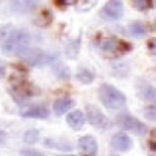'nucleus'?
Wrapping results in <instances>:
<instances>
[{"instance_id": "obj_1", "label": "nucleus", "mask_w": 156, "mask_h": 156, "mask_svg": "<svg viewBox=\"0 0 156 156\" xmlns=\"http://www.w3.org/2000/svg\"><path fill=\"white\" fill-rule=\"evenodd\" d=\"M30 41V34L26 29L13 30L2 44V54L5 55H21Z\"/></svg>"}, {"instance_id": "obj_2", "label": "nucleus", "mask_w": 156, "mask_h": 156, "mask_svg": "<svg viewBox=\"0 0 156 156\" xmlns=\"http://www.w3.org/2000/svg\"><path fill=\"white\" fill-rule=\"evenodd\" d=\"M99 99L102 105L110 110L121 108L127 101L126 95L111 84H102L99 88Z\"/></svg>"}, {"instance_id": "obj_3", "label": "nucleus", "mask_w": 156, "mask_h": 156, "mask_svg": "<svg viewBox=\"0 0 156 156\" xmlns=\"http://www.w3.org/2000/svg\"><path fill=\"white\" fill-rule=\"evenodd\" d=\"M20 56L32 66H44L55 61L56 58L55 54H50L39 49H26Z\"/></svg>"}, {"instance_id": "obj_4", "label": "nucleus", "mask_w": 156, "mask_h": 156, "mask_svg": "<svg viewBox=\"0 0 156 156\" xmlns=\"http://www.w3.org/2000/svg\"><path fill=\"white\" fill-rule=\"evenodd\" d=\"M116 123L122 129L133 132L136 135H144L147 132V126L145 123L129 115H119L116 118Z\"/></svg>"}, {"instance_id": "obj_5", "label": "nucleus", "mask_w": 156, "mask_h": 156, "mask_svg": "<svg viewBox=\"0 0 156 156\" xmlns=\"http://www.w3.org/2000/svg\"><path fill=\"white\" fill-rule=\"evenodd\" d=\"M85 112H87V118L88 122L99 128V129H106L110 127V121L108 118L102 113V111L95 106V105H87L85 107Z\"/></svg>"}, {"instance_id": "obj_6", "label": "nucleus", "mask_w": 156, "mask_h": 156, "mask_svg": "<svg viewBox=\"0 0 156 156\" xmlns=\"http://www.w3.org/2000/svg\"><path fill=\"white\" fill-rule=\"evenodd\" d=\"M100 15L108 21L119 20L123 15V2L121 0H108L102 7Z\"/></svg>"}, {"instance_id": "obj_7", "label": "nucleus", "mask_w": 156, "mask_h": 156, "mask_svg": "<svg viewBox=\"0 0 156 156\" xmlns=\"http://www.w3.org/2000/svg\"><path fill=\"white\" fill-rule=\"evenodd\" d=\"M101 49L113 54H121V52L123 54L130 50V45L123 40H119L116 37H110V38H105L101 41Z\"/></svg>"}, {"instance_id": "obj_8", "label": "nucleus", "mask_w": 156, "mask_h": 156, "mask_svg": "<svg viewBox=\"0 0 156 156\" xmlns=\"http://www.w3.org/2000/svg\"><path fill=\"white\" fill-rule=\"evenodd\" d=\"M9 4L16 13H29L38 7L39 0H9Z\"/></svg>"}, {"instance_id": "obj_9", "label": "nucleus", "mask_w": 156, "mask_h": 156, "mask_svg": "<svg viewBox=\"0 0 156 156\" xmlns=\"http://www.w3.org/2000/svg\"><path fill=\"white\" fill-rule=\"evenodd\" d=\"M111 145L115 150L117 151H122V152H127L133 147V141L130 139L129 135H127L123 132L116 133L112 139H111Z\"/></svg>"}, {"instance_id": "obj_10", "label": "nucleus", "mask_w": 156, "mask_h": 156, "mask_svg": "<svg viewBox=\"0 0 156 156\" xmlns=\"http://www.w3.org/2000/svg\"><path fill=\"white\" fill-rule=\"evenodd\" d=\"M78 147H79L80 151H83V152H85L88 155H93V156H95V154L99 150L98 141L91 135L80 136L79 140H78Z\"/></svg>"}, {"instance_id": "obj_11", "label": "nucleus", "mask_w": 156, "mask_h": 156, "mask_svg": "<svg viewBox=\"0 0 156 156\" xmlns=\"http://www.w3.org/2000/svg\"><path fill=\"white\" fill-rule=\"evenodd\" d=\"M136 90H138V95L143 100H145L150 104H156V88L155 87H152L145 82H141L138 85Z\"/></svg>"}, {"instance_id": "obj_12", "label": "nucleus", "mask_w": 156, "mask_h": 156, "mask_svg": "<svg viewBox=\"0 0 156 156\" xmlns=\"http://www.w3.org/2000/svg\"><path fill=\"white\" fill-rule=\"evenodd\" d=\"M49 110L44 105H35L33 107H29L21 112L22 117L27 118H48L49 117Z\"/></svg>"}, {"instance_id": "obj_13", "label": "nucleus", "mask_w": 156, "mask_h": 156, "mask_svg": "<svg viewBox=\"0 0 156 156\" xmlns=\"http://www.w3.org/2000/svg\"><path fill=\"white\" fill-rule=\"evenodd\" d=\"M66 122H67V124H68L72 129L79 130V129L84 126L85 116H84V113H83L80 110H74L73 112H71V113L67 115Z\"/></svg>"}, {"instance_id": "obj_14", "label": "nucleus", "mask_w": 156, "mask_h": 156, "mask_svg": "<svg viewBox=\"0 0 156 156\" xmlns=\"http://www.w3.org/2000/svg\"><path fill=\"white\" fill-rule=\"evenodd\" d=\"M73 105H74V101H73L71 98L65 96V98H60V99L55 100L52 108H54L55 115L62 116V115L66 113L68 110H71V108L73 107Z\"/></svg>"}, {"instance_id": "obj_15", "label": "nucleus", "mask_w": 156, "mask_h": 156, "mask_svg": "<svg viewBox=\"0 0 156 156\" xmlns=\"http://www.w3.org/2000/svg\"><path fill=\"white\" fill-rule=\"evenodd\" d=\"M79 49H80V38H76L73 40H71L67 45H66V49H65V54L68 58H76L78 52H79Z\"/></svg>"}, {"instance_id": "obj_16", "label": "nucleus", "mask_w": 156, "mask_h": 156, "mask_svg": "<svg viewBox=\"0 0 156 156\" xmlns=\"http://www.w3.org/2000/svg\"><path fill=\"white\" fill-rule=\"evenodd\" d=\"M44 146L46 147H51V149H56L58 151H71L72 150V145L67 141H56L52 139H45L43 143Z\"/></svg>"}, {"instance_id": "obj_17", "label": "nucleus", "mask_w": 156, "mask_h": 156, "mask_svg": "<svg viewBox=\"0 0 156 156\" xmlns=\"http://www.w3.org/2000/svg\"><path fill=\"white\" fill-rule=\"evenodd\" d=\"M76 78L78 82L83 84H90L95 79V74L88 68H79L78 72L76 73Z\"/></svg>"}, {"instance_id": "obj_18", "label": "nucleus", "mask_w": 156, "mask_h": 156, "mask_svg": "<svg viewBox=\"0 0 156 156\" xmlns=\"http://www.w3.org/2000/svg\"><path fill=\"white\" fill-rule=\"evenodd\" d=\"M129 32H130V34H133L135 37H141L147 33V27L145 26V23L135 21L129 24Z\"/></svg>"}, {"instance_id": "obj_19", "label": "nucleus", "mask_w": 156, "mask_h": 156, "mask_svg": "<svg viewBox=\"0 0 156 156\" xmlns=\"http://www.w3.org/2000/svg\"><path fill=\"white\" fill-rule=\"evenodd\" d=\"M23 140L27 144H34L39 140V130L38 129H29L24 132L23 134Z\"/></svg>"}, {"instance_id": "obj_20", "label": "nucleus", "mask_w": 156, "mask_h": 156, "mask_svg": "<svg viewBox=\"0 0 156 156\" xmlns=\"http://www.w3.org/2000/svg\"><path fill=\"white\" fill-rule=\"evenodd\" d=\"M132 4H133V6H134L136 10H139V11L149 10V9H151V6H152L151 0H132Z\"/></svg>"}, {"instance_id": "obj_21", "label": "nucleus", "mask_w": 156, "mask_h": 156, "mask_svg": "<svg viewBox=\"0 0 156 156\" xmlns=\"http://www.w3.org/2000/svg\"><path fill=\"white\" fill-rule=\"evenodd\" d=\"M55 72H56V74H57V77L60 79H68L69 78V71L65 66L63 67L62 66H57L56 69H55Z\"/></svg>"}, {"instance_id": "obj_22", "label": "nucleus", "mask_w": 156, "mask_h": 156, "mask_svg": "<svg viewBox=\"0 0 156 156\" xmlns=\"http://www.w3.org/2000/svg\"><path fill=\"white\" fill-rule=\"evenodd\" d=\"M98 2V0H80V2L78 4V9L79 10H89L93 6H95Z\"/></svg>"}, {"instance_id": "obj_23", "label": "nucleus", "mask_w": 156, "mask_h": 156, "mask_svg": "<svg viewBox=\"0 0 156 156\" xmlns=\"http://www.w3.org/2000/svg\"><path fill=\"white\" fill-rule=\"evenodd\" d=\"M20 152L22 156H46L39 150H34V149H22Z\"/></svg>"}, {"instance_id": "obj_24", "label": "nucleus", "mask_w": 156, "mask_h": 156, "mask_svg": "<svg viewBox=\"0 0 156 156\" xmlns=\"http://www.w3.org/2000/svg\"><path fill=\"white\" fill-rule=\"evenodd\" d=\"M145 116L146 118L151 121H156V106H150L145 108Z\"/></svg>"}, {"instance_id": "obj_25", "label": "nucleus", "mask_w": 156, "mask_h": 156, "mask_svg": "<svg viewBox=\"0 0 156 156\" xmlns=\"http://www.w3.org/2000/svg\"><path fill=\"white\" fill-rule=\"evenodd\" d=\"M10 27H11L10 24H6V26L0 27V44L7 39L6 37H7V34H9V28H10Z\"/></svg>"}, {"instance_id": "obj_26", "label": "nucleus", "mask_w": 156, "mask_h": 156, "mask_svg": "<svg viewBox=\"0 0 156 156\" xmlns=\"http://www.w3.org/2000/svg\"><path fill=\"white\" fill-rule=\"evenodd\" d=\"M150 147L156 151V128L151 129L150 132Z\"/></svg>"}, {"instance_id": "obj_27", "label": "nucleus", "mask_w": 156, "mask_h": 156, "mask_svg": "<svg viewBox=\"0 0 156 156\" xmlns=\"http://www.w3.org/2000/svg\"><path fill=\"white\" fill-rule=\"evenodd\" d=\"M147 48H149V51H150V54H152V55H156V38L151 39V40L147 43Z\"/></svg>"}, {"instance_id": "obj_28", "label": "nucleus", "mask_w": 156, "mask_h": 156, "mask_svg": "<svg viewBox=\"0 0 156 156\" xmlns=\"http://www.w3.org/2000/svg\"><path fill=\"white\" fill-rule=\"evenodd\" d=\"M78 0H57V2L62 6H71L73 4H76Z\"/></svg>"}, {"instance_id": "obj_29", "label": "nucleus", "mask_w": 156, "mask_h": 156, "mask_svg": "<svg viewBox=\"0 0 156 156\" xmlns=\"http://www.w3.org/2000/svg\"><path fill=\"white\" fill-rule=\"evenodd\" d=\"M5 73H6V71H5V67L0 65V78L5 77Z\"/></svg>"}, {"instance_id": "obj_30", "label": "nucleus", "mask_w": 156, "mask_h": 156, "mask_svg": "<svg viewBox=\"0 0 156 156\" xmlns=\"http://www.w3.org/2000/svg\"><path fill=\"white\" fill-rule=\"evenodd\" d=\"M56 156H76V155H68V154H66V155H56Z\"/></svg>"}, {"instance_id": "obj_31", "label": "nucleus", "mask_w": 156, "mask_h": 156, "mask_svg": "<svg viewBox=\"0 0 156 156\" xmlns=\"http://www.w3.org/2000/svg\"><path fill=\"white\" fill-rule=\"evenodd\" d=\"M111 156H118V155H111Z\"/></svg>"}, {"instance_id": "obj_32", "label": "nucleus", "mask_w": 156, "mask_h": 156, "mask_svg": "<svg viewBox=\"0 0 156 156\" xmlns=\"http://www.w3.org/2000/svg\"><path fill=\"white\" fill-rule=\"evenodd\" d=\"M85 156H93V155H85Z\"/></svg>"}, {"instance_id": "obj_33", "label": "nucleus", "mask_w": 156, "mask_h": 156, "mask_svg": "<svg viewBox=\"0 0 156 156\" xmlns=\"http://www.w3.org/2000/svg\"><path fill=\"white\" fill-rule=\"evenodd\" d=\"M155 27H156V22H155Z\"/></svg>"}]
</instances>
